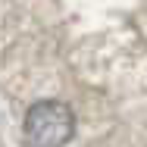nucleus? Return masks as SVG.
Segmentation results:
<instances>
[{
	"mask_svg": "<svg viewBox=\"0 0 147 147\" xmlns=\"http://www.w3.org/2000/svg\"><path fill=\"white\" fill-rule=\"evenodd\" d=\"M72 110L59 100H41L25 116V141L31 147H63L72 138Z\"/></svg>",
	"mask_w": 147,
	"mask_h": 147,
	"instance_id": "1",
	"label": "nucleus"
}]
</instances>
